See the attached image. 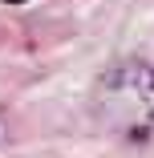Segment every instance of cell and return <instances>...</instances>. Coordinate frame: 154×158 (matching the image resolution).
<instances>
[{"label": "cell", "instance_id": "6da1fadb", "mask_svg": "<svg viewBox=\"0 0 154 158\" xmlns=\"http://www.w3.org/2000/svg\"><path fill=\"white\" fill-rule=\"evenodd\" d=\"M8 4H24V0H8Z\"/></svg>", "mask_w": 154, "mask_h": 158}]
</instances>
